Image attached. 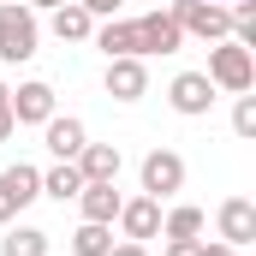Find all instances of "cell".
Returning <instances> with one entry per match:
<instances>
[{
    "instance_id": "obj_1",
    "label": "cell",
    "mask_w": 256,
    "mask_h": 256,
    "mask_svg": "<svg viewBox=\"0 0 256 256\" xmlns=\"http://www.w3.org/2000/svg\"><path fill=\"white\" fill-rule=\"evenodd\" d=\"M36 48H42L36 12H30L24 0H6V6H0V60H6V66H24V60H36Z\"/></svg>"
},
{
    "instance_id": "obj_2",
    "label": "cell",
    "mask_w": 256,
    "mask_h": 256,
    "mask_svg": "<svg viewBox=\"0 0 256 256\" xmlns=\"http://www.w3.org/2000/svg\"><path fill=\"white\" fill-rule=\"evenodd\" d=\"M214 90H226V96H244L256 84V54L250 48H238L232 36L226 42H208V72H202Z\"/></svg>"
},
{
    "instance_id": "obj_3",
    "label": "cell",
    "mask_w": 256,
    "mask_h": 256,
    "mask_svg": "<svg viewBox=\"0 0 256 256\" xmlns=\"http://www.w3.org/2000/svg\"><path fill=\"white\" fill-rule=\"evenodd\" d=\"M167 12H173V24L185 36H196V42H226L232 36V12L214 6V0H167Z\"/></svg>"
},
{
    "instance_id": "obj_4",
    "label": "cell",
    "mask_w": 256,
    "mask_h": 256,
    "mask_svg": "<svg viewBox=\"0 0 256 256\" xmlns=\"http://www.w3.org/2000/svg\"><path fill=\"white\" fill-rule=\"evenodd\" d=\"M131 30H137V60H149V54H179V48H185V30L173 24L167 6H149L143 18H131Z\"/></svg>"
},
{
    "instance_id": "obj_5",
    "label": "cell",
    "mask_w": 256,
    "mask_h": 256,
    "mask_svg": "<svg viewBox=\"0 0 256 256\" xmlns=\"http://www.w3.org/2000/svg\"><path fill=\"white\" fill-rule=\"evenodd\" d=\"M143 196H173V191H185V155H173V149H149L143 155Z\"/></svg>"
},
{
    "instance_id": "obj_6",
    "label": "cell",
    "mask_w": 256,
    "mask_h": 256,
    "mask_svg": "<svg viewBox=\"0 0 256 256\" xmlns=\"http://www.w3.org/2000/svg\"><path fill=\"white\" fill-rule=\"evenodd\" d=\"M167 102H173V114H185V120H202V114L214 108V84H208L202 72H179V78L167 84Z\"/></svg>"
},
{
    "instance_id": "obj_7",
    "label": "cell",
    "mask_w": 256,
    "mask_h": 256,
    "mask_svg": "<svg viewBox=\"0 0 256 256\" xmlns=\"http://www.w3.org/2000/svg\"><path fill=\"white\" fill-rule=\"evenodd\" d=\"M6 108H12V120H18V126H48V120H54V84L30 78V84H18V90H12V102H6Z\"/></svg>"
},
{
    "instance_id": "obj_8",
    "label": "cell",
    "mask_w": 256,
    "mask_h": 256,
    "mask_svg": "<svg viewBox=\"0 0 256 256\" xmlns=\"http://www.w3.org/2000/svg\"><path fill=\"white\" fill-rule=\"evenodd\" d=\"M102 90H108L114 102H143V96H149V66L137 60V54H126V60H108Z\"/></svg>"
},
{
    "instance_id": "obj_9",
    "label": "cell",
    "mask_w": 256,
    "mask_h": 256,
    "mask_svg": "<svg viewBox=\"0 0 256 256\" xmlns=\"http://www.w3.org/2000/svg\"><path fill=\"white\" fill-rule=\"evenodd\" d=\"M214 226H220V244L244 250V244L256 238V202H250V196H226L220 214H214Z\"/></svg>"
},
{
    "instance_id": "obj_10",
    "label": "cell",
    "mask_w": 256,
    "mask_h": 256,
    "mask_svg": "<svg viewBox=\"0 0 256 256\" xmlns=\"http://www.w3.org/2000/svg\"><path fill=\"white\" fill-rule=\"evenodd\" d=\"M42 143H48V155H54V161H78V149L90 143V131H84L78 114H54V120L42 126Z\"/></svg>"
},
{
    "instance_id": "obj_11",
    "label": "cell",
    "mask_w": 256,
    "mask_h": 256,
    "mask_svg": "<svg viewBox=\"0 0 256 256\" xmlns=\"http://www.w3.org/2000/svg\"><path fill=\"white\" fill-rule=\"evenodd\" d=\"M114 220H120V232H126V238L143 244V238H155V232H161V202H155V196H126Z\"/></svg>"
},
{
    "instance_id": "obj_12",
    "label": "cell",
    "mask_w": 256,
    "mask_h": 256,
    "mask_svg": "<svg viewBox=\"0 0 256 256\" xmlns=\"http://www.w3.org/2000/svg\"><path fill=\"white\" fill-rule=\"evenodd\" d=\"M120 167H126L120 143H84V149H78V173H84V185H102V179H120Z\"/></svg>"
},
{
    "instance_id": "obj_13",
    "label": "cell",
    "mask_w": 256,
    "mask_h": 256,
    "mask_svg": "<svg viewBox=\"0 0 256 256\" xmlns=\"http://www.w3.org/2000/svg\"><path fill=\"white\" fill-rule=\"evenodd\" d=\"M120 179H102V185H84L78 191V214L84 220H102V226H114V214H120Z\"/></svg>"
},
{
    "instance_id": "obj_14",
    "label": "cell",
    "mask_w": 256,
    "mask_h": 256,
    "mask_svg": "<svg viewBox=\"0 0 256 256\" xmlns=\"http://www.w3.org/2000/svg\"><path fill=\"white\" fill-rule=\"evenodd\" d=\"M90 42H96L108 60H126V54H137V30H131V18H96Z\"/></svg>"
},
{
    "instance_id": "obj_15",
    "label": "cell",
    "mask_w": 256,
    "mask_h": 256,
    "mask_svg": "<svg viewBox=\"0 0 256 256\" xmlns=\"http://www.w3.org/2000/svg\"><path fill=\"white\" fill-rule=\"evenodd\" d=\"M48 30L60 36V42H90V30H96V18L78 6V0H60L54 12H48Z\"/></svg>"
},
{
    "instance_id": "obj_16",
    "label": "cell",
    "mask_w": 256,
    "mask_h": 256,
    "mask_svg": "<svg viewBox=\"0 0 256 256\" xmlns=\"http://www.w3.org/2000/svg\"><path fill=\"white\" fill-rule=\"evenodd\" d=\"M54 250V238L42 232V226H6V238H0V256H48Z\"/></svg>"
},
{
    "instance_id": "obj_17",
    "label": "cell",
    "mask_w": 256,
    "mask_h": 256,
    "mask_svg": "<svg viewBox=\"0 0 256 256\" xmlns=\"http://www.w3.org/2000/svg\"><path fill=\"white\" fill-rule=\"evenodd\" d=\"M78 191H84L78 161H54V167L42 173V196H54V202H78Z\"/></svg>"
},
{
    "instance_id": "obj_18",
    "label": "cell",
    "mask_w": 256,
    "mask_h": 256,
    "mask_svg": "<svg viewBox=\"0 0 256 256\" xmlns=\"http://www.w3.org/2000/svg\"><path fill=\"white\" fill-rule=\"evenodd\" d=\"M202 226H208V214L191 208V202H179V208L161 214V238H202Z\"/></svg>"
},
{
    "instance_id": "obj_19",
    "label": "cell",
    "mask_w": 256,
    "mask_h": 256,
    "mask_svg": "<svg viewBox=\"0 0 256 256\" xmlns=\"http://www.w3.org/2000/svg\"><path fill=\"white\" fill-rule=\"evenodd\" d=\"M108 250H114V226H102V220H78L72 256H108Z\"/></svg>"
},
{
    "instance_id": "obj_20",
    "label": "cell",
    "mask_w": 256,
    "mask_h": 256,
    "mask_svg": "<svg viewBox=\"0 0 256 256\" xmlns=\"http://www.w3.org/2000/svg\"><path fill=\"white\" fill-rule=\"evenodd\" d=\"M0 179H6V191L18 196V208H30V202H36V196H42V173H36V167H30V161H18V167H6V173H0Z\"/></svg>"
},
{
    "instance_id": "obj_21",
    "label": "cell",
    "mask_w": 256,
    "mask_h": 256,
    "mask_svg": "<svg viewBox=\"0 0 256 256\" xmlns=\"http://www.w3.org/2000/svg\"><path fill=\"white\" fill-rule=\"evenodd\" d=\"M226 12H232V42L256 54V0H232Z\"/></svg>"
},
{
    "instance_id": "obj_22",
    "label": "cell",
    "mask_w": 256,
    "mask_h": 256,
    "mask_svg": "<svg viewBox=\"0 0 256 256\" xmlns=\"http://www.w3.org/2000/svg\"><path fill=\"white\" fill-rule=\"evenodd\" d=\"M232 131H238V137H256V96L250 90L232 102Z\"/></svg>"
},
{
    "instance_id": "obj_23",
    "label": "cell",
    "mask_w": 256,
    "mask_h": 256,
    "mask_svg": "<svg viewBox=\"0 0 256 256\" xmlns=\"http://www.w3.org/2000/svg\"><path fill=\"white\" fill-rule=\"evenodd\" d=\"M78 6H84L90 18H120V6H126V0H78Z\"/></svg>"
},
{
    "instance_id": "obj_24",
    "label": "cell",
    "mask_w": 256,
    "mask_h": 256,
    "mask_svg": "<svg viewBox=\"0 0 256 256\" xmlns=\"http://www.w3.org/2000/svg\"><path fill=\"white\" fill-rule=\"evenodd\" d=\"M18 214H24V208H18V196L6 191V179H0V226H12Z\"/></svg>"
},
{
    "instance_id": "obj_25",
    "label": "cell",
    "mask_w": 256,
    "mask_h": 256,
    "mask_svg": "<svg viewBox=\"0 0 256 256\" xmlns=\"http://www.w3.org/2000/svg\"><path fill=\"white\" fill-rule=\"evenodd\" d=\"M196 244L202 238H167V256H196Z\"/></svg>"
},
{
    "instance_id": "obj_26",
    "label": "cell",
    "mask_w": 256,
    "mask_h": 256,
    "mask_svg": "<svg viewBox=\"0 0 256 256\" xmlns=\"http://www.w3.org/2000/svg\"><path fill=\"white\" fill-rule=\"evenodd\" d=\"M108 256H149V244H137V238H120V244H114Z\"/></svg>"
},
{
    "instance_id": "obj_27",
    "label": "cell",
    "mask_w": 256,
    "mask_h": 256,
    "mask_svg": "<svg viewBox=\"0 0 256 256\" xmlns=\"http://www.w3.org/2000/svg\"><path fill=\"white\" fill-rule=\"evenodd\" d=\"M196 256H238V250H232V244H220V238H214V244H196Z\"/></svg>"
},
{
    "instance_id": "obj_28",
    "label": "cell",
    "mask_w": 256,
    "mask_h": 256,
    "mask_svg": "<svg viewBox=\"0 0 256 256\" xmlns=\"http://www.w3.org/2000/svg\"><path fill=\"white\" fill-rule=\"evenodd\" d=\"M12 131H18V120H12V108H0V143H6Z\"/></svg>"
},
{
    "instance_id": "obj_29",
    "label": "cell",
    "mask_w": 256,
    "mask_h": 256,
    "mask_svg": "<svg viewBox=\"0 0 256 256\" xmlns=\"http://www.w3.org/2000/svg\"><path fill=\"white\" fill-rule=\"evenodd\" d=\"M24 6H30V12H54L60 0H24Z\"/></svg>"
},
{
    "instance_id": "obj_30",
    "label": "cell",
    "mask_w": 256,
    "mask_h": 256,
    "mask_svg": "<svg viewBox=\"0 0 256 256\" xmlns=\"http://www.w3.org/2000/svg\"><path fill=\"white\" fill-rule=\"evenodd\" d=\"M6 102H12V90H6V84H0V108H6Z\"/></svg>"
},
{
    "instance_id": "obj_31",
    "label": "cell",
    "mask_w": 256,
    "mask_h": 256,
    "mask_svg": "<svg viewBox=\"0 0 256 256\" xmlns=\"http://www.w3.org/2000/svg\"><path fill=\"white\" fill-rule=\"evenodd\" d=\"M143 6H167V0H143Z\"/></svg>"
},
{
    "instance_id": "obj_32",
    "label": "cell",
    "mask_w": 256,
    "mask_h": 256,
    "mask_svg": "<svg viewBox=\"0 0 256 256\" xmlns=\"http://www.w3.org/2000/svg\"><path fill=\"white\" fill-rule=\"evenodd\" d=\"M214 6H232V0H214Z\"/></svg>"
},
{
    "instance_id": "obj_33",
    "label": "cell",
    "mask_w": 256,
    "mask_h": 256,
    "mask_svg": "<svg viewBox=\"0 0 256 256\" xmlns=\"http://www.w3.org/2000/svg\"><path fill=\"white\" fill-rule=\"evenodd\" d=\"M0 6H6V0H0Z\"/></svg>"
}]
</instances>
